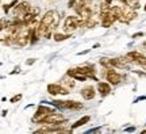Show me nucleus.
I'll use <instances>...</instances> for the list:
<instances>
[{
  "mask_svg": "<svg viewBox=\"0 0 146 134\" xmlns=\"http://www.w3.org/2000/svg\"><path fill=\"white\" fill-rule=\"evenodd\" d=\"M80 92H81V96H83L85 100H92V99L95 98V95H96V92H95V88L91 87V85H88V87H84Z\"/></svg>",
  "mask_w": 146,
  "mask_h": 134,
  "instance_id": "nucleus-10",
  "label": "nucleus"
},
{
  "mask_svg": "<svg viewBox=\"0 0 146 134\" xmlns=\"http://www.w3.org/2000/svg\"><path fill=\"white\" fill-rule=\"evenodd\" d=\"M108 12H110V15L112 16L115 21H119V18L122 16V14H123V10L120 8L119 5H114V7H111V8H110Z\"/></svg>",
  "mask_w": 146,
  "mask_h": 134,
  "instance_id": "nucleus-13",
  "label": "nucleus"
},
{
  "mask_svg": "<svg viewBox=\"0 0 146 134\" xmlns=\"http://www.w3.org/2000/svg\"><path fill=\"white\" fill-rule=\"evenodd\" d=\"M65 121V117L62 114H58V113H52L49 114L47 117H45V119L42 121V123H49V125H60L62 123Z\"/></svg>",
  "mask_w": 146,
  "mask_h": 134,
  "instance_id": "nucleus-6",
  "label": "nucleus"
},
{
  "mask_svg": "<svg viewBox=\"0 0 146 134\" xmlns=\"http://www.w3.org/2000/svg\"><path fill=\"white\" fill-rule=\"evenodd\" d=\"M0 65H1V62H0Z\"/></svg>",
  "mask_w": 146,
  "mask_h": 134,
  "instance_id": "nucleus-34",
  "label": "nucleus"
},
{
  "mask_svg": "<svg viewBox=\"0 0 146 134\" xmlns=\"http://www.w3.org/2000/svg\"><path fill=\"white\" fill-rule=\"evenodd\" d=\"M78 71H81L87 77L96 80V69H95L94 65H84V67H78Z\"/></svg>",
  "mask_w": 146,
  "mask_h": 134,
  "instance_id": "nucleus-9",
  "label": "nucleus"
},
{
  "mask_svg": "<svg viewBox=\"0 0 146 134\" xmlns=\"http://www.w3.org/2000/svg\"><path fill=\"white\" fill-rule=\"evenodd\" d=\"M30 14H33L34 16H38L39 15V12H41V10H39V7H34V5H31V8H30V11H29Z\"/></svg>",
  "mask_w": 146,
  "mask_h": 134,
  "instance_id": "nucleus-21",
  "label": "nucleus"
},
{
  "mask_svg": "<svg viewBox=\"0 0 146 134\" xmlns=\"http://www.w3.org/2000/svg\"><path fill=\"white\" fill-rule=\"evenodd\" d=\"M54 113V108L53 107H49V106H39L36 108L35 114L33 117V122L35 123H42V121L45 119V117H47L49 114Z\"/></svg>",
  "mask_w": 146,
  "mask_h": 134,
  "instance_id": "nucleus-3",
  "label": "nucleus"
},
{
  "mask_svg": "<svg viewBox=\"0 0 146 134\" xmlns=\"http://www.w3.org/2000/svg\"><path fill=\"white\" fill-rule=\"evenodd\" d=\"M103 1H106V3H108V4H111V1H112V0H103Z\"/></svg>",
  "mask_w": 146,
  "mask_h": 134,
  "instance_id": "nucleus-31",
  "label": "nucleus"
},
{
  "mask_svg": "<svg viewBox=\"0 0 146 134\" xmlns=\"http://www.w3.org/2000/svg\"><path fill=\"white\" fill-rule=\"evenodd\" d=\"M58 22H60V15H58L57 11H47L46 14L42 16L39 25L41 26H47L52 30H54L58 26Z\"/></svg>",
  "mask_w": 146,
  "mask_h": 134,
  "instance_id": "nucleus-1",
  "label": "nucleus"
},
{
  "mask_svg": "<svg viewBox=\"0 0 146 134\" xmlns=\"http://www.w3.org/2000/svg\"><path fill=\"white\" fill-rule=\"evenodd\" d=\"M141 57H143V56H142L139 52H130L129 54H127V58H129L130 61H135V62L138 61Z\"/></svg>",
  "mask_w": 146,
  "mask_h": 134,
  "instance_id": "nucleus-16",
  "label": "nucleus"
},
{
  "mask_svg": "<svg viewBox=\"0 0 146 134\" xmlns=\"http://www.w3.org/2000/svg\"><path fill=\"white\" fill-rule=\"evenodd\" d=\"M64 87H66L68 89H72V88H74V81H72V80H64Z\"/></svg>",
  "mask_w": 146,
  "mask_h": 134,
  "instance_id": "nucleus-22",
  "label": "nucleus"
},
{
  "mask_svg": "<svg viewBox=\"0 0 146 134\" xmlns=\"http://www.w3.org/2000/svg\"><path fill=\"white\" fill-rule=\"evenodd\" d=\"M21 99H22V93H18V95H15L14 98L10 99V102H11V103H16V102H19Z\"/></svg>",
  "mask_w": 146,
  "mask_h": 134,
  "instance_id": "nucleus-24",
  "label": "nucleus"
},
{
  "mask_svg": "<svg viewBox=\"0 0 146 134\" xmlns=\"http://www.w3.org/2000/svg\"><path fill=\"white\" fill-rule=\"evenodd\" d=\"M35 62V58H30V60H27L26 61V65H33Z\"/></svg>",
  "mask_w": 146,
  "mask_h": 134,
  "instance_id": "nucleus-27",
  "label": "nucleus"
},
{
  "mask_svg": "<svg viewBox=\"0 0 146 134\" xmlns=\"http://www.w3.org/2000/svg\"><path fill=\"white\" fill-rule=\"evenodd\" d=\"M92 1H94V0H78V3H80V4L87 5V7H88V5H91V4H92Z\"/></svg>",
  "mask_w": 146,
  "mask_h": 134,
  "instance_id": "nucleus-25",
  "label": "nucleus"
},
{
  "mask_svg": "<svg viewBox=\"0 0 146 134\" xmlns=\"http://www.w3.org/2000/svg\"><path fill=\"white\" fill-rule=\"evenodd\" d=\"M47 92L49 95H68L69 93V89L66 87H64L61 84H49L47 85Z\"/></svg>",
  "mask_w": 146,
  "mask_h": 134,
  "instance_id": "nucleus-5",
  "label": "nucleus"
},
{
  "mask_svg": "<svg viewBox=\"0 0 146 134\" xmlns=\"http://www.w3.org/2000/svg\"><path fill=\"white\" fill-rule=\"evenodd\" d=\"M78 27V19L77 16L69 15L65 18V22H64V31L68 33V34H72L73 31Z\"/></svg>",
  "mask_w": 146,
  "mask_h": 134,
  "instance_id": "nucleus-4",
  "label": "nucleus"
},
{
  "mask_svg": "<svg viewBox=\"0 0 146 134\" xmlns=\"http://www.w3.org/2000/svg\"><path fill=\"white\" fill-rule=\"evenodd\" d=\"M122 1H125V3H126V0H122Z\"/></svg>",
  "mask_w": 146,
  "mask_h": 134,
  "instance_id": "nucleus-32",
  "label": "nucleus"
},
{
  "mask_svg": "<svg viewBox=\"0 0 146 134\" xmlns=\"http://www.w3.org/2000/svg\"><path fill=\"white\" fill-rule=\"evenodd\" d=\"M19 72H21V68H19V67H16L15 69H14V71L11 72V75H15V73H19Z\"/></svg>",
  "mask_w": 146,
  "mask_h": 134,
  "instance_id": "nucleus-28",
  "label": "nucleus"
},
{
  "mask_svg": "<svg viewBox=\"0 0 146 134\" xmlns=\"http://www.w3.org/2000/svg\"><path fill=\"white\" fill-rule=\"evenodd\" d=\"M110 4L108 3H106V1H103L102 4H100V14H103V12H108L110 11Z\"/></svg>",
  "mask_w": 146,
  "mask_h": 134,
  "instance_id": "nucleus-19",
  "label": "nucleus"
},
{
  "mask_svg": "<svg viewBox=\"0 0 146 134\" xmlns=\"http://www.w3.org/2000/svg\"><path fill=\"white\" fill-rule=\"evenodd\" d=\"M89 119H91V117H89V115H85V117H83V118H80L78 121H76V122H74V123H73L72 126H70V129L74 130V129H77V127H81L83 125L88 123Z\"/></svg>",
  "mask_w": 146,
  "mask_h": 134,
  "instance_id": "nucleus-14",
  "label": "nucleus"
},
{
  "mask_svg": "<svg viewBox=\"0 0 146 134\" xmlns=\"http://www.w3.org/2000/svg\"><path fill=\"white\" fill-rule=\"evenodd\" d=\"M98 92H100V95H108L111 92V85H110V83H106V81H100L98 84Z\"/></svg>",
  "mask_w": 146,
  "mask_h": 134,
  "instance_id": "nucleus-12",
  "label": "nucleus"
},
{
  "mask_svg": "<svg viewBox=\"0 0 146 134\" xmlns=\"http://www.w3.org/2000/svg\"><path fill=\"white\" fill-rule=\"evenodd\" d=\"M16 3H18V0H12L10 4H4V5H3V10H4L5 14H8V11H10L11 8H12V7L16 4Z\"/></svg>",
  "mask_w": 146,
  "mask_h": 134,
  "instance_id": "nucleus-18",
  "label": "nucleus"
},
{
  "mask_svg": "<svg viewBox=\"0 0 146 134\" xmlns=\"http://www.w3.org/2000/svg\"><path fill=\"white\" fill-rule=\"evenodd\" d=\"M137 16V12L134 10H129V11H125L123 14H122V16L119 18L120 22H123V23H129V22H131L133 19H135Z\"/></svg>",
  "mask_w": 146,
  "mask_h": 134,
  "instance_id": "nucleus-11",
  "label": "nucleus"
},
{
  "mask_svg": "<svg viewBox=\"0 0 146 134\" xmlns=\"http://www.w3.org/2000/svg\"><path fill=\"white\" fill-rule=\"evenodd\" d=\"M52 104L54 107H60L62 110H80L83 108V103L76 102V100H54L52 102Z\"/></svg>",
  "mask_w": 146,
  "mask_h": 134,
  "instance_id": "nucleus-2",
  "label": "nucleus"
},
{
  "mask_svg": "<svg viewBox=\"0 0 146 134\" xmlns=\"http://www.w3.org/2000/svg\"><path fill=\"white\" fill-rule=\"evenodd\" d=\"M145 10H146V5H145Z\"/></svg>",
  "mask_w": 146,
  "mask_h": 134,
  "instance_id": "nucleus-33",
  "label": "nucleus"
},
{
  "mask_svg": "<svg viewBox=\"0 0 146 134\" xmlns=\"http://www.w3.org/2000/svg\"><path fill=\"white\" fill-rule=\"evenodd\" d=\"M69 37H70V34H62V33H56L54 35H53V38H54V41L56 42H61V41H65V39H68Z\"/></svg>",
  "mask_w": 146,
  "mask_h": 134,
  "instance_id": "nucleus-15",
  "label": "nucleus"
},
{
  "mask_svg": "<svg viewBox=\"0 0 146 134\" xmlns=\"http://www.w3.org/2000/svg\"><path fill=\"white\" fill-rule=\"evenodd\" d=\"M106 79H107V81H110V84H114V85H116V84H119L122 81V76L116 71L110 69V68L106 72Z\"/></svg>",
  "mask_w": 146,
  "mask_h": 134,
  "instance_id": "nucleus-7",
  "label": "nucleus"
},
{
  "mask_svg": "<svg viewBox=\"0 0 146 134\" xmlns=\"http://www.w3.org/2000/svg\"><path fill=\"white\" fill-rule=\"evenodd\" d=\"M66 75H68L69 77L77 80V81H85V80L88 79L83 72H81V71H78V68H70V69H68Z\"/></svg>",
  "mask_w": 146,
  "mask_h": 134,
  "instance_id": "nucleus-8",
  "label": "nucleus"
},
{
  "mask_svg": "<svg viewBox=\"0 0 146 134\" xmlns=\"http://www.w3.org/2000/svg\"><path fill=\"white\" fill-rule=\"evenodd\" d=\"M142 35H143L142 33H138V34H134V35H133V38H137V37H142Z\"/></svg>",
  "mask_w": 146,
  "mask_h": 134,
  "instance_id": "nucleus-29",
  "label": "nucleus"
},
{
  "mask_svg": "<svg viewBox=\"0 0 146 134\" xmlns=\"http://www.w3.org/2000/svg\"><path fill=\"white\" fill-rule=\"evenodd\" d=\"M135 0H126V3H134Z\"/></svg>",
  "mask_w": 146,
  "mask_h": 134,
  "instance_id": "nucleus-30",
  "label": "nucleus"
},
{
  "mask_svg": "<svg viewBox=\"0 0 146 134\" xmlns=\"http://www.w3.org/2000/svg\"><path fill=\"white\" fill-rule=\"evenodd\" d=\"M74 5H76V0H69V1H68V7H69V8H73Z\"/></svg>",
  "mask_w": 146,
  "mask_h": 134,
  "instance_id": "nucleus-26",
  "label": "nucleus"
},
{
  "mask_svg": "<svg viewBox=\"0 0 146 134\" xmlns=\"http://www.w3.org/2000/svg\"><path fill=\"white\" fill-rule=\"evenodd\" d=\"M100 64L104 68H110L111 67V58H102V60H100Z\"/></svg>",
  "mask_w": 146,
  "mask_h": 134,
  "instance_id": "nucleus-20",
  "label": "nucleus"
},
{
  "mask_svg": "<svg viewBox=\"0 0 146 134\" xmlns=\"http://www.w3.org/2000/svg\"><path fill=\"white\" fill-rule=\"evenodd\" d=\"M98 25V21L95 19L94 16H91L88 21H87V23H85V27H88V29H92V27H95Z\"/></svg>",
  "mask_w": 146,
  "mask_h": 134,
  "instance_id": "nucleus-17",
  "label": "nucleus"
},
{
  "mask_svg": "<svg viewBox=\"0 0 146 134\" xmlns=\"http://www.w3.org/2000/svg\"><path fill=\"white\" fill-rule=\"evenodd\" d=\"M11 25V22L5 21V19H0V30H3V29H5V27H8Z\"/></svg>",
  "mask_w": 146,
  "mask_h": 134,
  "instance_id": "nucleus-23",
  "label": "nucleus"
}]
</instances>
